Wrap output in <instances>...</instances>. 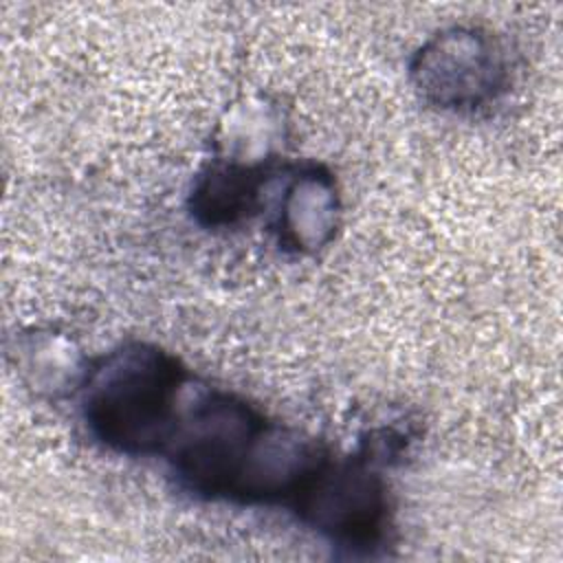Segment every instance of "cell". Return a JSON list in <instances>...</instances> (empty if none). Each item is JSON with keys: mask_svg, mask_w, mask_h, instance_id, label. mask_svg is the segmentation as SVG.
<instances>
[{"mask_svg": "<svg viewBox=\"0 0 563 563\" xmlns=\"http://www.w3.org/2000/svg\"><path fill=\"white\" fill-rule=\"evenodd\" d=\"M341 222V196L332 172L308 163L290 172L275 216L277 244L297 255H312L334 240Z\"/></svg>", "mask_w": 563, "mask_h": 563, "instance_id": "5b68a950", "label": "cell"}, {"mask_svg": "<svg viewBox=\"0 0 563 563\" xmlns=\"http://www.w3.org/2000/svg\"><path fill=\"white\" fill-rule=\"evenodd\" d=\"M409 81L431 108L471 114L508 88V62L499 40L473 24H453L427 37L409 59Z\"/></svg>", "mask_w": 563, "mask_h": 563, "instance_id": "3957f363", "label": "cell"}, {"mask_svg": "<svg viewBox=\"0 0 563 563\" xmlns=\"http://www.w3.org/2000/svg\"><path fill=\"white\" fill-rule=\"evenodd\" d=\"M90 358L79 345L53 330H31L15 339V367L29 389L42 396H77Z\"/></svg>", "mask_w": 563, "mask_h": 563, "instance_id": "52a82bcc", "label": "cell"}, {"mask_svg": "<svg viewBox=\"0 0 563 563\" xmlns=\"http://www.w3.org/2000/svg\"><path fill=\"white\" fill-rule=\"evenodd\" d=\"M279 172V158L238 163L213 156L191 185L189 213L205 229H233L249 222L264 209V194Z\"/></svg>", "mask_w": 563, "mask_h": 563, "instance_id": "8992f818", "label": "cell"}, {"mask_svg": "<svg viewBox=\"0 0 563 563\" xmlns=\"http://www.w3.org/2000/svg\"><path fill=\"white\" fill-rule=\"evenodd\" d=\"M277 119L266 103L244 101L233 106L220 123L216 156L238 163H266L277 158L273 152Z\"/></svg>", "mask_w": 563, "mask_h": 563, "instance_id": "ba28073f", "label": "cell"}, {"mask_svg": "<svg viewBox=\"0 0 563 563\" xmlns=\"http://www.w3.org/2000/svg\"><path fill=\"white\" fill-rule=\"evenodd\" d=\"M158 457L196 497L297 515L336 455L317 438L189 372Z\"/></svg>", "mask_w": 563, "mask_h": 563, "instance_id": "6da1fadb", "label": "cell"}, {"mask_svg": "<svg viewBox=\"0 0 563 563\" xmlns=\"http://www.w3.org/2000/svg\"><path fill=\"white\" fill-rule=\"evenodd\" d=\"M189 369L163 347L128 341L90 358L77 391L88 433L108 451L156 457Z\"/></svg>", "mask_w": 563, "mask_h": 563, "instance_id": "7a4b0ae2", "label": "cell"}, {"mask_svg": "<svg viewBox=\"0 0 563 563\" xmlns=\"http://www.w3.org/2000/svg\"><path fill=\"white\" fill-rule=\"evenodd\" d=\"M297 519L350 554H372L394 528L387 484L369 457H334Z\"/></svg>", "mask_w": 563, "mask_h": 563, "instance_id": "277c9868", "label": "cell"}]
</instances>
